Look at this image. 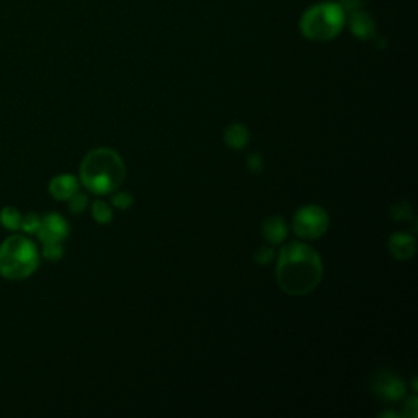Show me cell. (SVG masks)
I'll return each mask as SVG.
<instances>
[{"label":"cell","mask_w":418,"mask_h":418,"mask_svg":"<svg viewBox=\"0 0 418 418\" xmlns=\"http://www.w3.org/2000/svg\"><path fill=\"white\" fill-rule=\"evenodd\" d=\"M324 266L319 253L306 243L291 242L279 253L277 278L284 292L304 296L314 291L322 279Z\"/></svg>","instance_id":"6da1fadb"},{"label":"cell","mask_w":418,"mask_h":418,"mask_svg":"<svg viewBox=\"0 0 418 418\" xmlns=\"http://www.w3.org/2000/svg\"><path fill=\"white\" fill-rule=\"evenodd\" d=\"M126 168L119 155L111 149H93L82 160L80 180L92 193H111L123 183Z\"/></svg>","instance_id":"7a4b0ae2"},{"label":"cell","mask_w":418,"mask_h":418,"mask_svg":"<svg viewBox=\"0 0 418 418\" xmlns=\"http://www.w3.org/2000/svg\"><path fill=\"white\" fill-rule=\"evenodd\" d=\"M37 246L26 235H12L0 246V275L7 279H25L38 268Z\"/></svg>","instance_id":"3957f363"},{"label":"cell","mask_w":418,"mask_h":418,"mask_svg":"<svg viewBox=\"0 0 418 418\" xmlns=\"http://www.w3.org/2000/svg\"><path fill=\"white\" fill-rule=\"evenodd\" d=\"M344 23V8L337 3H319L304 13L301 30L304 37L314 41H330L340 33Z\"/></svg>","instance_id":"277c9868"},{"label":"cell","mask_w":418,"mask_h":418,"mask_svg":"<svg viewBox=\"0 0 418 418\" xmlns=\"http://www.w3.org/2000/svg\"><path fill=\"white\" fill-rule=\"evenodd\" d=\"M292 228L302 239H319L328 229V215L320 206H304L296 212Z\"/></svg>","instance_id":"5b68a950"},{"label":"cell","mask_w":418,"mask_h":418,"mask_svg":"<svg viewBox=\"0 0 418 418\" xmlns=\"http://www.w3.org/2000/svg\"><path fill=\"white\" fill-rule=\"evenodd\" d=\"M371 389L377 397L388 400V402H395L406 394V386L402 379L390 371L376 372L371 379Z\"/></svg>","instance_id":"8992f818"},{"label":"cell","mask_w":418,"mask_h":418,"mask_svg":"<svg viewBox=\"0 0 418 418\" xmlns=\"http://www.w3.org/2000/svg\"><path fill=\"white\" fill-rule=\"evenodd\" d=\"M68 232L69 228L64 217L52 212V215H48L44 219H41V224H39L37 234L39 235L43 243H48V242H62V240L68 237Z\"/></svg>","instance_id":"52a82bcc"},{"label":"cell","mask_w":418,"mask_h":418,"mask_svg":"<svg viewBox=\"0 0 418 418\" xmlns=\"http://www.w3.org/2000/svg\"><path fill=\"white\" fill-rule=\"evenodd\" d=\"M79 191V181L72 175H59L51 180L50 193L59 201H66Z\"/></svg>","instance_id":"ba28073f"},{"label":"cell","mask_w":418,"mask_h":418,"mask_svg":"<svg viewBox=\"0 0 418 418\" xmlns=\"http://www.w3.org/2000/svg\"><path fill=\"white\" fill-rule=\"evenodd\" d=\"M389 250L397 260H408L415 253V239L408 234H394L389 239Z\"/></svg>","instance_id":"9c48e42d"},{"label":"cell","mask_w":418,"mask_h":418,"mask_svg":"<svg viewBox=\"0 0 418 418\" xmlns=\"http://www.w3.org/2000/svg\"><path fill=\"white\" fill-rule=\"evenodd\" d=\"M261 230H263L265 239L268 240L270 243H281L284 239H286L288 234V228H286V222H284L283 217L279 216H271L263 222V226H261Z\"/></svg>","instance_id":"30bf717a"},{"label":"cell","mask_w":418,"mask_h":418,"mask_svg":"<svg viewBox=\"0 0 418 418\" xmlns=\"http://www.w3.org/2000/svg\"><path fill=\"white\" fill-rule=\"evenodd\" d=\"M224 141L229 148L232 149H243L248 142V131L243 124H230L226 130Z\"/></svg>","instance_id":"8fae6325"},{"label":"cell","mask_w":418,"mask_h":418,"mask_svg":"<svg viewBox=\"0 0 418 418\" xmlns=\"http://www.w3.org/2000/svg\"><path fill=\"white\" fill-rule=\"evenodd\" d=\"M351 31H353L358 38L366 39L372 37V33H375V23H372V20L369 19L366 13H355V15L351 17Z\"/></svg>","instance_id":"7c38bea8"},{"label":"cell","mask_w":418,"mask_h":418,"mask_svg":"<svg viewBox=\"0 0 418 418\" xmlns=\"http://www.w3.org/2000/svg\"><path fill=\"white\" fill-rule=\"evenodd\" d=\"M0 224H2L6 229H10V230L20 229L21 215L19 212V209H15L12 206L3 208L2 212H0Z\"/></svg>","instance_id":"4fadbf2b"},{"label":"cell","mask_w":418,"mask_h":418,"mask_svg":"<svg viewBox=\"0 0 418 418\" xmlns=\"http://www.w3.org/2000/svg\"><path fill=\"white\" fill-rule=\"evenodd\" d=\"M92 215L95 217V221L99 224H108V222L113 219V212L108 204L105 201H95L92 204Z\"/></svg>","instance_id":"5bb4252c"},{"label":"cell","mask_w":418,"mask_h":418,"mask_svg":"<svg viewBox=\"0 0 418 418\" xmlns=\"http://www.w3.org/2000/svg\"><path fill=\"white\" fill-rule=\"evenodd\" d=\"M39 224H41L39 216L34 215V212H28L26 216H21L20 229H23L25 232H28V234H33V232H38Z\"/></svg>","instance_id":"9a60e30c"},{"label":"cell","mask_w":418,"mask_h":418,"mask_svg":"<svg viewBox=\"0 0 418 418\" xmlns=\"http://www.w3.org/2000/svg\"><path fill=\"white\" fill-rule=\"evenodd\" d=\"M410 216H412V209L406 201L395 204V206H392V209H390V217H394L395 221L410 219Z\"/></svg>","instance_id":"2e32d148"},{"label":"cell","mask_w":418,"mask_h":418,"mask_svg":"<svg viewBox=\"0 0 418 418\" xmlns=\"http://www.w3.org/2000/svg\"><path fill=\"white\" fill-rule=\"evenodd\" d=\"M43 255L46 257L48 260H59L62 257V246L61 242H48L44 243V248H43Z\"/></svg>","instance_id":"e0dca14e"},{"label":"cell","mask_w":418,"mask_h":418,"mask_svg":"<svg viewBox=\"0 0 418 418\" xmlns=\"http://www.w3.org/2000/svg\"><path fill=\"white\" fill-rule=\"evenodd\" d=\"M87 204H88V198L83 193H79V191L69 198V206L72 212H82L83 209L87 208Z\"/></svg>","instance_id":"ac0fdd59"},{"label":"cell","mask_w":418,"mask_h":418,"mask_svg":"<svg viewBox=\"0 0 418 418\" xmlns=\"http://www.w3.org/2000/svg\"><path fill=\"white\" fill-rule=\"evenodd\" d=\"M271 259H273V250H271L270 247H260L259 250L255 252V261L259 265L270 263Z\"/></svg>","instance_id":"d6986e66"},{"label":"cell","mask_w":418,"mask_h":418,"mask_svg":"<svg viewBox=\"0 0 418 418\" xmlns=\"http://www.w3.org/2000/svg\"><path fill=\"white\" fill-rule=\"evenodd\" d=\"M111 201H113V204L118 209H128L132 204V198H131V195H128V193H118V195H115Z\"/></svg>","instance_id":"ffe728a7"},{"label":"cell","mask_w":418,"mask_h":418,"mask_svg":"<svg viewBox=\"0 0 418 418\" xmlns=\"http://www.w3.org/2000/svg\"><path fill=\"white\" fill-rule=\"evenodd\" d=\"M247 166L253 173H260L261 170H263V160H261V155H259V154L250 155L247 160Z\"/></svg>","instance_id":"44dd1931"},{"label":"cell","mask_w":418,"mask_h":418,"mask_svg":"<svg viewBox=\"0 0 418 418\" xmlns=\"http://www.w3.org/2000/svg\"><path fill=\"white\" fill-rule=\"evenodd\" d=\"M406 415L410 417V418H415L417 417V397H415V395H413V397H410V399L407 400Z\"/></svg>","instance_id":"7402d4cb"}]
</instances>
